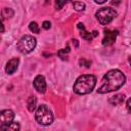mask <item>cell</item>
I'll return each instance as SVG.
<instances>
[{
  "label": "cell",
  "mask_w": 131,
  "mask_h": 131,
  "mask_svg": "<svg viewBox=\"0 0 131 131\" xmlns=\"http://www.w3.org/2000/svg\"><path fill=\"white\" fill-rule=\"evenodd\" d=\"M69 2H71V0H56L55 1V8L57 10H59V9H61L63 7L64 4H67Z\"/></svg>",
  "instance_id": "obj_17"
},
{
  "label": "cell",
  "mask_w": 131,
  "mask_h": 131,
  "mask_svg": "<svg viewBox=\"0 0 131 131\" xmlns=\"http://www.w3.org/2000/svg\"><path fill=\"white\" fill-rule=\"evenodd\" d=\"M42 27H43L45 30H48V29H50V27H51V24H50V21H48V20H45V21H43V24H42Z\"/></svg>",
  "instance_id": "obj_20"
},
{
  "label": "cell",
  "mask_w": 131,
  "mask_h": 131,
  "mask_svg": "<svg viewBox=\"0 0 131 131\" xmlns=\"http://www.w3.org/2000/svg\"><path fill=\"white\" fill-rule=\"evenodd\" d=\"M36 44H37L36 38H34L33 36H30V35H25L18 40L16 47L19 52L27 54V53L32 52L35 49Z\"/></svg>",
  "instance_id": "obj_4"
},
{
  "label": "cell",
  "mask_w": 131,
  "mask_h": 131,
  "mask_svg": "<svg viewBox=\"0 0 131 131\" xmlns=\"http://www.w3.org/2000/svg\"><path fill=\"white\" fill-rule=\"evenodd\" d=\"M35 118L39 124L44 125V126L50 125L53 122V114L49 110V107L45 104H41L38 106V108L36 111Z\"/></svg>",
  "instance_id": "obj_3"
},
{
  "label": "cell",
  "mask_w": 131,
  "mask_h": 131,
  "mask_svg": "<svg viewBox=\"0 0 131 131\" xmlns=\"http://www.w3.org/2000/svg\"><path fill=\"white\" fill-rule=\"evenodd\" d=\"M127 107H128V110L131 112V97L128 98V100H127Z\"/></svg>",
  "instance_id": "obj_21"
},
{
  "label": "cell",
  "mask_w": 131,
  "mask_h": 131,
  "mask_svg": "<svg viewBox=\"0 0 131 131\" xmlns=\"http://www.w3.org/2000/svg\"><path fill=\"white\" fill-rule=\"evenodd\" d=\"M118 36V31H112V30H104V37L102 39V44L104 46H110L112 45L115 41H116V38Z\"/></svg>",
  "instance_id": "obj_6"
},
{
  "label": "cell",
  "mask_w": 131,
  "mask_h": 131,
  "mask_svg": "<svg viewBox=\"0 0 131 131\" xmlns=\"http://www.w3.org/2000/svg\"><path fill=\"white\" fill-rule=\"evenodd\" d=\"M96 3H98V4H102V3H104L106 0H94Z\"/></svg>",
  "instance_id": "obj_22"
},
{
  "label": "cell",
  "mask_w": 131,
  "mask_h": 131,
  "mask_svg": "<svg viewBox=\"0 0 131 131\" xmlns=\"http://www.w3.org/2000/svg\"><path fill=\"white\" fill-rule=\"evenodd\" d=\"M1 15H2V20H4L5 18H9L11 16H13V10L11 8H3L2 9V12H1Z\"/></svg>",
  "instance_id": "obj_12"
},
{
  "label": "cell",
  "mask_w": 131,
  "mask_h": 131,
  "mask_svg": "<svg viewBox=\"0 0 131 131\" xmlns=\"http://www.w3.org/2000/svg\"><path fill=\"white\" fill-rule=\"evenodd\" d=\"M78 29L80 30V36H81L83 39L87 40V41H91L93 38H95V37L98 35V33H97L96 31H93V32H91V33H90V32H87V31L85 30L84 25L81 24V23L78 24Z\"/></svg>",
  "instance_id": "obj_9"
},
{
  "label": "cell",
  "mask_w": 131,
  "mask_h": 131,
  "mask_svg": "<svg viewBox=\"0 0 131 131\" xmlns=\"http://www.w3.org/2000/svg\"><path fill=\"white\" fill-rule=\"evenodd\" d=\"M95 16L97 20L100 23V25L105 26V25H108L117 16V11L111 7H102L96 11Z\"/></svg>",
  "instance_id": "obj_5"
},
{
  "label": "cell",
  "mask_w": 131,
  "mask_h": 131,
  "mask_svg": "<svg viewBox=\"0 0 131 131\" xmlns=\"http://www.w3.org/2000/svg\"><path fill=\"white\" fill-rule=\"evenodd\" d=\"M70 52V48L69 47H67V48H64V49H61V50H59L58 51V56L61 58V59H67V54Z\"/></svg>",
  "instance_id": "obj_18"
},
{
  "label": "cell",
  "mask_w": 131,
  "mask_h": 131,
  "mask_svg": "<svg viewBox=\"0 0 131 131\" xmlns=\"http://www.w3.org/2000/svg\"><path fill=\"white\" fill-rule=\"evenodd\" d=\"M29 29H30L31 32H33V33H35V34H38V33L40 32L39 26H38V24H37L36 21H31L30 25H29Z\"/></svg>",
  "instance_id": "obj_16"
},
{
  "label": "cell",
  "mask_w": 131,
  "mask_h": 131,
  "mask_svg": "<svg viewBox=\"0 0 131 131\" xmlns=\"http://www.w3.org/2000/svg\"><path fill=\"white\" fill-rule=\"evenodd\" d=\"M36 102H37V100H36V97H35V96H31V97L28 99L27 105H28V110H29L30 112H33V111L35 110V107H36Z\"/></svg>",
  "instance_id": "obj_14"
},
{
  "label": "cell",
  "mask_w": 131,
  "mask_h": 131,
  "mask_svg": "<svg viewBox=\"0 0 131 131\" xmlns=\"http://www.w3.org/2000/svg\"><path fill=\"white\" fill-rule=\"evenodd\" d=\"M73 6H74L75 10H77V11H83L85 9V4L83 2H80V1L73 2Z\"/></svg>",
  "instance_id": "obj_15"
},
{
  "label": "cell",
  "mask_w": 131,
  "mask_h": 131,
  "mask_svg": "<svg viewBox=\"0 0 131 131\" xmlns=\"http://www.w3.org/2000/svg\"><path fill=\"white\" fill-rule=\"evenodd\" d=\"M1 129L3 130H13V131H16V130H19V125L17 123H10L8 125H3V126H0Z\"/></svg>",
  "instance_id": "obj_13"
},
{
  "label": "cell",
  "mask_w": 131,
  "mask_h": 131,
  "mask_svg": "<svg viewBox=\"0 0 131 131\" xmlns=\"http://www.w3.org/2000/svg\"><path fill=\"white\" fill-rule=\"evenodd\" d=\"M80 64L81 66H84V67H86V68H89L90 67V64H91V61H88V60H86V59H80Z\"/></svg>",
  "instance_id": "obj_19"
},
{
  "label": "cell",
  "mask_w": 131,
  "mask_h": 131,
  "mask_svg": "<svg viewBox=\"0 0 131 131\" xmlns=\"http://www.w3.org/2000/svg\"><path fill=\"white\" fill-rule=\"evenodd\" d=\"M33 85H34V88L38 92L45 93V91H46V82H45V79H44L43 76H41V75L36 76V78L34 79Z\"/></svg>",
  "instance_id": "obj_8"
},
{
  "label": "cell",
  "mask_w": 131,
  "mask_h": 131,
  "mask_svg": "<svg viewBox=\"0 0 131 131\" xmlns=\"http://www.w3.org/2000/svg\"><path fill=\"white\" fill-rule=\"evenodd\" d=\"M96 85V78L93 75H82L80 76L75 84L74 91L79 95H85L90 93Z\"/></svg>",
  "instance_id": "obj_2"
},
{
  "label": "cell",
  "mask_w": 131,
  "mask_h": 131,
  "mask_svg": "<svg viewBox=\"0 0 131 131\" xmlns=\"http://www.w3.org/2000/svg\"><path fill=\"white\" fill-rule=\"evenodd\" d=\"M14 119V113L11 110H3L0 114V123L1 126L3 125H8L12 123Z\"/></svg>",
  "instance_id": "obj_7"
},
{
  "label": "cell",
  "mask_w": 131,
  "mask_h": 131,
  "mask_svg": "<svg viewBox=\"0 0 131 131\" xmlns=\"http://www.w3.org/2000/svg\"><path fill=\"white\" fill-rule=\"evenodd\" d=\"M126 81V77L120 70L114 69L108 71L102 78V84L98 88L97 92L100 94L108 93L115 90L120 89Z\"/></svg>",
  "instance_id": "obj_1"
},
{
  "label": "cell",
  "mask_w": 131,
  "mask_h": 131,
  "mask_svg": "<svg viewBox=\"0 0 131 131\" xmlns=\"http://www.w3.org/2000/svg\"><path fill=\"white\" fill-rule=\"evenodd\" d=\"M128 61H129V63H130V66H131V55L129 56V58H128Z\"/></svg>",
  "instance_id": "obj_23"
},
{
  "label": "cell",
  "mask_w": 131,
  "mask_h": 131,
  "mask_svg": "<svg viewBox=\"0 0 131 131\" xmlns=\"http://www.w3.org/2000/svg\"><path fill=\"white\" fill-rule=\"evenodd\" d=\"M124 100H125V95L124 94H121V93L116 94V95L110 97V99H108L110 103H112L113 105H119V104L123 103Z\"/></svg>",
  "instance_id": "obj_11"
},
{
  "label": "cell",
  "mask_w": 131,
  "mask_h": 131,
  "mask_svg": "<svg viewBox=\"0 0 131 131\" xmlns=\"http://www.w3.org/2000/svg\"><path fill=\"white\" fill-rule=\"evenodd\" d=\"M18 62H19V60H18L17 57H13L10 60H8V62L6 63V67H5V72L8 75H12L17 70Z\"/></svg>",
  "instance_id": "obj_10"
}]
</instances>
